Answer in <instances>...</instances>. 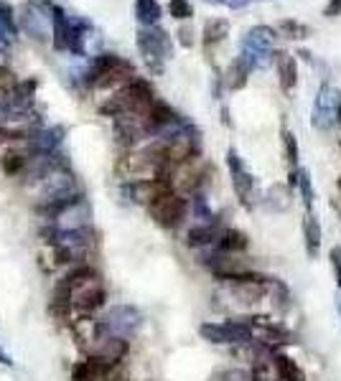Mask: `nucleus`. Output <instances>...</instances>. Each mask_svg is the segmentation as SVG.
Segmentation results:
<instances>
[{"instance_id":"f257e3e1","label":"nucleus","mask_w":341,"mask_h":381,"mask_svg":"<svg viewBox=\"0 0 341 381\" xmlns=\"http://www.w3.org/2000/svg\"><path fill=\"white\" fill-rule=\"evenodd\" d=\"M151 102H153L151 84H145L140 79H133L115 97H110V100L104 102L102 107H100V112L110 117L127 115V112H145V109L151 107Z\"/></svg>"},{"instance_id":"f03ea898","label":"nucleus","mask_w":341,"mask_h":381,"mask_svg":"<svg viewBox=\"0 0 341 381\" xmlns=\"http://www.w3.org/2000/svg\"><path fill=\"white\" fill-rule=\"evenodd\" d=\"M135 77V69L127 62L118 59V56H102L97 59L95 74H92V84L95 89H115V86H125L130 84Z\"/></svg>"},{"instance_id":"7ed1b4c3","label":"nucleus","mask_w":341,"mask_h":381,"mask_svg":"<svg viewBox=\"0 0 341 381\" xmlns=\"http://www.w3.org/2000/svg\"><path fill=\"white\" fill-rule=\"evenodd\" d=\"M148 211L163 229H176V226L183 224V219L189 214V201L181 194L168 191V194L158 196L156 201L148 203Z\"/></svg>"},{"instance_id":"20e7f679","label":"nucleus","mask_w":341,"mask_h":381,"mask_svg":"<svg viewBox=\"0 0 341 381\" xmlns=\"http://www.w3.org/2000/svg\"><path fill=\"white\" fill-rule=\"evenodd\" d=\"M275 39V31L268 26H257L252 31H247L245 41H242V59L247 62L250 69L265 66L270 56V44Z\"/></svg>"},{"instance_id":"39448f33","label":"nucleus","mask_w":341,"mask_h":381,"mask_svg":"<svg viewBox=\"0 0 341 381\" xmlns=\"http://www.w3.org/2000/svg\"><path fill=\"white\" fill-rule=\"evenodd\" d=\"M339 109H341V97L333 86L324 84L321 92H318L316 102H313V115H311V122L318 130H329L333 127V122L339 120Z\"/></svg>"},{"instance_id":"423d86ee","label":"nucleus","mask_w":341,"mask_h":381,"mask_svg":"<svg viewBox=\"0 0 341 381\" xmlns=\"http://www.w3.org/2000/svg\"><path fill=\"white\" fill-rule=\"evenodd\" d=\"M107 335H118V338H130V335L140 328V313L130 308V305H118L107 313V318L100 320Z\"/></svg>"},{"instance_id":"0eeeda50","label":"nucleus","mask_w":341,"mask_h":381,"mask_svg":"<svg viewBox=\"0 0 341 381\" xmlns=\"http://www.w3.org/2000/svg\"><path fill=\"white\" fill-rule=\"evenodd\" d=\"M227 163H230V173H232V186H234V191H237L239 201L245 203V206H250V196H252V188H255V180L252 176L245 171V165H242V158L234 153V150H230L227 153Z\"/></svg>"},{"instance_id":"6e6552de","label":"nucleus","mask_w":341,"mask_h":381,"mask_svg":"<svg viewBox=\"0 0 341 381\" xmlns=\"http://www.w3.org/2000/svg\"><path fill=\"white\" fill-rule=\"evenodd\" d=\"M275 66H278V77H280V89L286 94L293 92L295 82H298V66H295V59L286 51H278L275 54Z\"/></svg>"},{"instance_id":"1a4fd4ad","label":"nucleus","mask_w":341,"mask_h":381,"mask_svg":"<svg viewBox=\"0 0 341 381\" xmlns=\"http://www.w3.org/2000/svg\"><path fill=\"white\" fill-rule=\"evenodd\" d=\"M26 165H28V153H24L21 148L6 150L0 158V168L6 176H21V171H26Z\"/></svg>"},{"instance_id":"9d476101","label":"nucleus","mask_w":341,"mask_h":381,"mask_svg":"<svg viewBox=\"0 0 341 381\" xmlns=\"http://www.w3.org/2000/svg\"><path fill=\"white\" fill-rule=\"evenodd\" d=\"M250 247V241L242 232L237 229H227V232L219 236V249H222V254H239V252H245Z\"/></svg>"},{"instance_id":"9b49d317","label":"nucleus","mask_w":341,"mask_h":381,"mask_svg":"<svg viewBox=\"0 0 341 381\" xmlns=\"http://www.w3.org/2000/svg\"><path fill=\"white\" fill-rule=\"evenodd\" d=\"M303 232H306V252H308V257H318V252H321V224H318V219L313 214L306 216Z\"/></svg>"},{"instance_id":"f8f14e48","label":"nucleus","mask_w":341,"mask_h":381,"mask_svg":"<svg viewBox=\"0 0 341 381\" xmlns=\"http://www.w3.org/2000/svg\"><path fill=\"white\" fill-rule=\"evenodd\" d=\"M250 71H252V69L247 66L245 59H242V56H237V59L230 64V69H227V86H230V89H242V86L247 84Z\"/></svg>"},{"instance_id":"ddd939ff","label":"nucleus","mask_w":341,"mask_h":381,"mask_svg":"<svg viewBox=\"0 0 341 381\" xmlns=\"http://www.w3.org/2000/svg\"><path fill=\"white\" fill-rule=\"evenodd\" d=\"M273 371H275V376L283 381H303V371L295 366V361H291L288 356L273 358Z\"/></svg>"},{"instance_id":"4468645a","label":"nucleus","mask_w":341,"mask_h":381,"mask_svg":"<svg viewBox=\"0 0 341 381\" xmlns=\"http://www.w3.org/2000/svg\"><path fill=\"white\" fill-rule=\"evenodd\" d=\"M199 333L209 343H232L230 323H204V326L199 328Z\"/></svg>"},{"instance_id":"2eb2a0df","label":"nucleus","mask_w":341,"mask_h":381,"mask_svg":"<svg viewBox=\"0 0 341 381\" xmlns=\"http://www.w3.org/2000/svg\"><path fill=\"white\" fill-rule=\"evenodd\" d=\"M230 36V24L227 21H222V18H212V21H207V26H204V46H214V44H219V41H224Z\"/></svg>"},{"instance_id":"dca6fc26","label":"nucleus","mask_w":341,"mask_h":381,"mask_svg":"<svg viewBox=\"0 0 341 381\" xmlns=\"http://www.w3.org/2000/svg\"><path fill=\"white\" fill-rule=\"evenodd\" d=\"M216 239V229L212 224L207 226H194L189 234H186V241H189V247H207L212 241Z\"/></svg>"},{"instance_id":"f3484780","label":"nucleus","mask_w":341,"mask_h":381,"mask_svg":"<svg viewBox=\"0 0 341 381\" xmlns=\"http://www.w3.org/2000/svg\"><path fill=\"white\" fill-rule=\"evenodd\" d=\"M138 16L143 24H156L160 16V8L156 0H138Z\"/></svg>"},{"instance_id":"a211bd4d","label":"nucleus","mask_w":341,"mask_h":381,"mask_svg":"<svg viewBox=\"0 0 341 381\" xmlns=\"http://www.w3.org/2000/svg\"><path fill=\"white\" fill-rule=\"evenodd\" d=\"M280 31L286 33L288 39H306V36H311L308 26L298 24V21H283V24H280Z\"/></svg>"},{"instance_id":"6ab92c4d","label":"nucleus","mask_w":341,"mask_h":381,"mask_svg":"<svg viewBox=\"0 0 341 381\" xmlns=\"http://www.w3.org/2000/svg\"><path fill=\"white\" fill-rule=\"evenodd\" d=\"M168 13L174 18H178V21H186V18L194 16V8H191L189 0H171L168 3Z\"/></svg>"},{"instance_id":"aec40b11","label":"nucleus","mask_w":341,"mask_h":381,"mask_svg":"<svg viewBox=\"0 0 341 381\" xmlns=\"http://www.w3.org/2000/svg\"><path fill=\"white\" fill-rule=\"evenodd\" d=\"M298 186H301V194H303V203L306 209L311 211V203H313V191H311V178L306 171H298Z\"/></svg>"},{"instance_id":"412c9836","label":"nucleus","mask_w":341,"mask_h":381,"mask_svg":"<svg viewBox=\"0 0 341 381\" xmlns=\"http://www.w3.org/2000/svg\"><path fill=\"white\" fill-rule=\"evenodd\" d=\"M286 153H288V160L295 165V160H298V142H295V135L286 133Z\"/></svg>"},{"instance_id":"4be33fe9","label":"nucleus","mask_w":341,"mask_h":381,"mask_svg":"<svg viewBox=\"0 0 341 381\" xmlns=\"http://www.w3.org/2000/svg\"><path fill=\"white\" fill-rule=\"evenodd\" d=\"M331 267L333 272H336V285L341 288V247L331 249Z\"/></svg>"},{"instance_id":"5701e85b","label":"nucleus","mask_w":341,"mask_h":381,"mask_svg":"<svg viewBox=\"0 0 341 381\" xmlns=\"http://www.w3.org/2000/svg\"><path fill=\"white\" fill-rule=\"evenodd\" d=\"M341 13V0H331V6L326 8V16L333 18V16H339Z\"/></svg>"},{"instance_id":"b1692460","label":"nucleus","mask_w":341,"mask_h":381,"mask_svg":"<svg viewBox=\"0 0 341 381\" xmlns=\"http://www.w3.org/2000/svg\"><path fill=\"white\" fill-rule=\"evenodd\" d=\"M212 3H222V6H230V8H239V6H245L247 0H212Z\"/></svg>"},{"instance_id":"393cba45","label":"nucleus","mask_w":341,"mask_h":381,"mask_svg":"<svg viewBox=\"0 0 341 381\" xmlns=\"http://www.w3.org/2000/svg\"><path fill=\"white\" fill-rule=\"evenodd\" d=\"M178 36H181L183 46H191V31H189V28H181V31H178Z\"/></svg>"},{"instance_id":"a878e982","label":"nucleus","mask_w":341,"mask_h":381,"mask_svg":"<svg viewBox=\"0 0 341 381\" xmlns=\"http://www.w3.org/2000/svg\"><path fill=\"white\" fill-rule=\"evenodd\" d=\"M0 364H3V366H13V361H10V356H6V353L0 351Z\"/></svg>"},{"instance_id":"bb28decb","label":"nucleus","mask_w":341,"mask_h":381,"mask_svg":"<svg viewBox=\"0 0 341 381\" xmlns=\"http://www.w3.org/2000/svg\"><path fill=\"white\" fill-rule=\"evenodd\" d=\"M339 313H341V295H339Z\"/></svg>"}]
</instances>
